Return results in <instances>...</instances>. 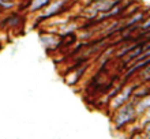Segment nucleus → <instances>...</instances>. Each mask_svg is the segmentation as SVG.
<instances>
[{
  "label": "nucleus",
  "instance_id": "1",
  "mask_svg": "<svg viewBox=\"0 0 150 139\" xmlns=\"http://www.w3.org/2000/svg\"><path fill=\"white\" fill-rule=\"evenodd\" d=\"M135 113H137V112H135V108L132 104H124L123 108H120L119 112H116V115H115V117H113L116 130H122V128L126 127L128 123H131V121L135 119Z\"/></svg>",
  "mask_w": 150,
  "mask_h": 139
},
{
  "label": "nucleus",
  "instance_id": "3",
  "mask_svg": "<svg viewBox=\"0 0 150 139\" xmlns=\"http://www.w3.org/2000/svg\"><path fill=\"white\" fill-rule=\"evenodd\" d=\"M15 6V3L12 0H0V8L1 10H11Z\"/></svg>",
  "mask_w": 150,
  "mask_h": 139
},
{
  "label": "nucleus",
  "instance_id": "2",
  "mask_svg": "<svg viewBox=\"0 0 150 139\" xmlns=\"http://www.w3.org/2000/svg\"><path fill=\"white\" fill-rule=\"evenodd\" d=\"M51 3H52V0H32L29 7H30V11L32 12H37L40 10H42V8L48 7Z\"/></svg>",
  "mask_w": 150,
  "mask_h": 139
}]
</instances>
